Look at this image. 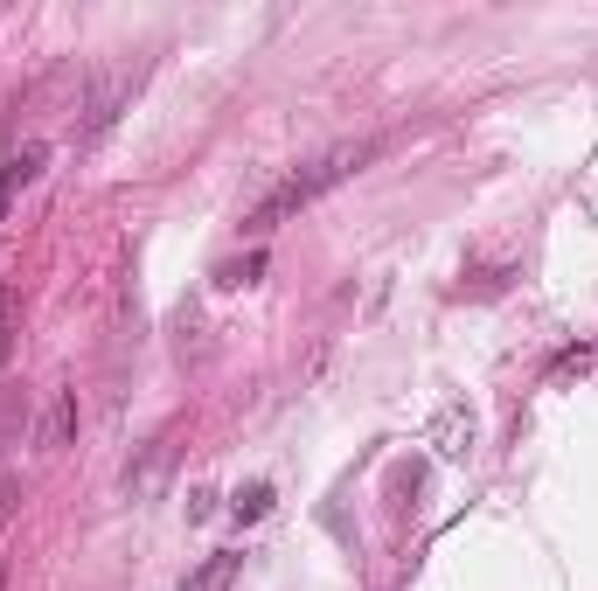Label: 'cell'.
Returning <instances> with one entry per match:
<instances>
[{
	"mask_svg": "<svg viewBox=\"0 0 598 591\" xmlns=\"http://www.w3.org/2000/svg\"><path fill=\"white\" fill-rule=\"evenodd\" d=\"M42 160H49V147H35V140H28L21 153H0V209H7L14 188H28V181L42 174Z\"/></svg>",
	"mask_w": 598,
	"mask_h": 591,
	"instance_id": "3957f363",
	"label": "cell"
},
{
	"mask_svg": "<svg viewBox=\"0 0 598 591\" xmlns=\"http://www.w3.org/2000/svg\"><path fill=\"white\" fill-rule=\"evenodd\" d=\"M14 515V473H0V522Z\"/></svg>",
	"mask_w": 598,
	"mask_h": 591,
	"instance_id": "30bf717a",
	"label": "cell"
},
{
	"mask_svg": "<svg viewBox=\"0 0 598 591\" xmlns=\"http://www.w3.org/2000/svg\"><path fill=\"white\" fill-rule=\"evenodd\" d=\"M265 508H272V480H251V487H237V501H230L237 522H258Z\"/></svg>",
	"mask_w": 598,
	"mask_h": 591,
	"instance_id": "52a82bcc",
	"label": "cell"
},
{
	"mask_svg": "<svg viewBox=\"0 0 598 591\" xmlns=\"http://www.w3.org/2000/svg\"><path fill=\"white\" fill-rule=\"evenodd\" d=\"M439 439H446V452H452V459H466V452H473V418H466L459 404H452L446 418H439Z\"/></svg>",
	"mask_w": 598,
	"mask_h": 591,
	"instance_id": "8992f818",
	"label": "cell"
},
{
	"mask_svg": "<svg viewBox=\"0 0 598 591\" xmlns=\"http://www.w3.org/2000/svg\"><path fill=\"white\" fill-rule=\"evenodd\" d=\"M70 432H77V397L70 390H56V404H49V418H42V452H63L70 445Z\"/></svg>",
	"mask_w": 598,
	"mask_h": 591,
	"instance_id": "277c9868",
	"label": "cell"
},
{
	"mask_svg": "<svg viewBox=\"0 0 598 591\" xmlns=\"http://www.w3.org/2000/svg\"><path fill=\"white\" fill-rule=\"evenodd\" d=\"M258 272H265V251H251V258H237V265H223V272H216V286H251Z\"/></svg>",
	"mask_w": 598,
	"mask_h": 591,
	"instance_id": "ba28073f",
	"label": "cell"
},
{
	"mask_svg": "<svg viewBox=\"0 0 598 591\" xmlns=\"http://www.w3.org/2000/svg\"><path fill=\"white\" fill-rule=\"evenodd\" d=\"M237 564H244L237 550H223V557H209V564H202V571L188 578V591H230V578H237Z\"/></svg>",
	"mask_w": 598,
	"mask_h": 591,
	"instance_id": "5b68a950",
	"label": "cell"
},
{
	"mask_svg": "<svg viewBox=\"0 0 598 591\" xmlns=\"http://www.w3.org/2000/svg\"><path fill=\"white\" fill-rule=\"evenodd\" d=\"M7 348H14V299L0 286V362H7Z\"/></svg>",
	"mask_w": 598,
	"mask_h": 591,
	"instance_id": "9c48e42d",
	"label": "cell"
},
{
	"mask_svg": "<svg viewBox=\"0 0 598 591\" xmlns=\"http://www.w3.org/2000/svg\"><path fill=\"white\" fill-rule=\"evenodd\" d=\"M369 153H376L369 140H355V147H327V153H313V160H299L293 174H279V181H272L258 202H251V216H244L237 230H244V237H265V230L293 223L299 209H313L327 188H341V181H348V174H355Z\"/></svg>",
	"mask_w": 598,
	"mask_h": 591,
	"instance_id": "6da1fadb",
	"label": "cell"
},
{
	"mask_svg": "<svg viewBox=\"0 0 598 591\" xmlns=\"http://www.w3.org/2000/svg\"><path fill=\"white\" fill-rule=\"evenodd\" d=\"M133 84H140V70H112V77H98V91H91V105H84V140H98L112 119H119V105L133 98Z\"/></svg>",
	"mask_w": 598,
	"mask_h": 591,
	"instance_id": "7a4b0ae2",
	"label": "cell"
}]
</instances>
